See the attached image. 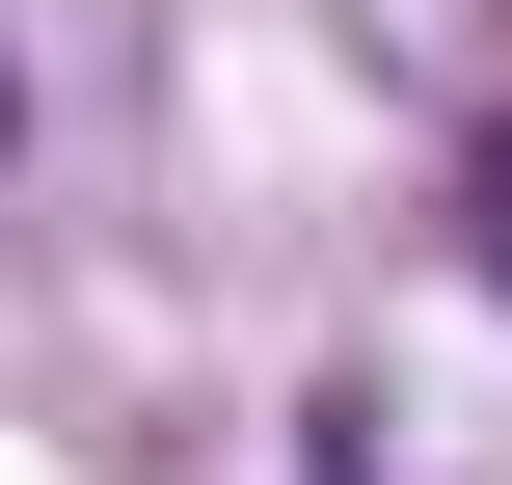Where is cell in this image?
Returning a JSON list of instances; mask_svg holds the SVG:
<instances>
[{
	"label": "cell",
	"mask_w": 512,
	"mask_h": 485,
	"mask_svg": "<svg viewBox=\"0 0 512 485\" xmlns=\"http://www.w3.org/2000/svg\"><path fill=\"white\" fill-rule=\"evenodd\" d=\"M459 243H486V297H512V135H486V162H459Z\"/></svg>",
	"instance_id": "obj_1"
}]
</instances>
